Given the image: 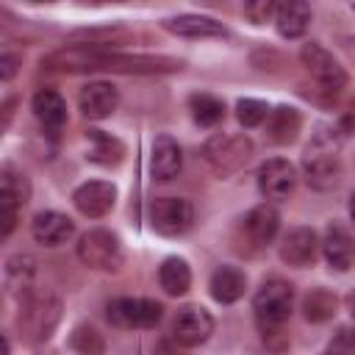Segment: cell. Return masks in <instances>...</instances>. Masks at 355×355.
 Returning a JSON list of instances; mask_svg holds the SVG:
<instances>
[{
  "label": "cell",
  "instance_id": "5b68a950",
  "mask_svg": "<svg viewBox=\"0 0 355 355\" xmlns=\"http://www.w3.org/2000/svg\"><path fill=\"white\" fill-rule=\"evenodd\" d=\"M78 258L89 269L100 272H119L125 263V250L116 233L105 227H92L78 239Z\"/></svg>",
  "mask_w": 355,
  "mask_h": 355
},
{
  "label": "cell",
  "instance_id": "7a4b0ae2",
  "mask_svg": "<svg viewBox=\"0 0 355 355\" xmlns=\"http://www.w3.org/2000/svg\"><path fill=\"white\" fill-rule=\"evenodd\" d=\"M61 322V300L58 294L47 288H31L19 300V313H17V327L19 336L31 344H39L50 338L55 324Z\"/></svg>",
  "mask_w": 355,
  "mask_h": 355
},
{
  "label": "cell",
  "instance_id": "9c48e42d",
  "mask_svg": "<svg viewBox=\"0 0 355 355\" xmlns=\"http://www.w3.org/2000/svg\"><path fill=\"white\" fill-rule=\"evenodd\" d=\"M153 227L161 236H183L194 225V208L183 197H158L150 208Z\"/></svg>",
  "mask_w": 355,
  "mask_h": 355
},
{
  "label": "cell",
  "instance_id": "d6a6232c",
  "mask_svg": "<svg viewBox=\"0 0 355 355\" xmlns=\"http://www.w3.org/2000/svg\"><path fill=\"white\" fill-rule=\"evenodd\" d=\"M277 11V3L272 0H252V3H244V17L252 22V25H263L266 19H272Z\"/></svg>",
  "mask_w": 355,
  "mask_h": 355
},
{
  "label": "cell",
  "instance_id": "7c38bea8",
  "mask_svg": "<svg viewBox=\"0 0 355 355\" xmlns=\"http://www.w3.org/2000/svg\"><path fill=\"white\" fill-rule=\"evenodd\" d=\"M319 250H322V241L311 227H291L280 241V261L294 269H305V266H313Z\"/></svg>",
  "mask_w": 355,
  "mask_h": 355
},
{
  "label": "cell",
  "instance_id": "f546056e",
  "mask_svg": "<svg viewBox=\"0 0 355 355\" xmlns=\"http://www.w3.org/2000/svg\"><path fill=\"white\" fill-rule=\"evenodd\" d=\"M89 139L97 144L94 150H92V161H97V164H116L122 155H125V147L116 141V139H111V136H105L103 130H89Z\"/></svg>",
  "mask_w": 355,
  "mask_h": 355
},
{
  "label": "cell",
  "instance_id": "d6986e66",
  "mask_svg": "<svg viewBox=\"0 0 355 355\" xmlns=\"http://www.w3.org/2000/svg\"><path fill=\"white\" fill-rule=\"evenodd\" d=\"M311 6L302 3V0H286V3H277V11H275V28L283 39H297L308 31L311 25Z\"/></svg>",
  "mask_w": 355,
  "mask_h": 355
},
{
  "label": "cell",
  "instance_id": "e575fe53",
  "mask_svg": "<svg viewBox=\"0 0 355 355\" xmlns=\"http://www.w3.org/2000/svg\"><path fill=\"white\" fill-rule=\"evenodd\" d=\"M349 219H352V222H355V194H352V197H349Z\"/></svg>",
  "mask_w": 355,
  "mask_h": 355
},
{
  "label": "cell",
  "instance_id": "1f68e13d",
  "mask_svg": "<svg viewBox=\"0 0 355 355\" xmlns=\"http://www.w3.org/2000/svg\"><path fill=\"white\" fill-rule=\"evenodd\" d=\"M324 355H355V327H338L327 341Z\"/></svg>",
  "mask_w": 355,
  "mask_h": 355
},
{
  "label": "cell",
  "instance_id": "4dcf8cb0",
  "mask_svg": "<svg viewBox=\"0 0 355 355\" xmlns=\"http://www.w3.org/2000/svg\"><path fill=\"white\" fill-rule=\"evenodd\" d=\"M236 116L244 128H258L269 119V105L263 100H255V97H241L236 103Z\"/></svg>",
  "mask_w": 355,
  "mask_h": 355
},
{
  "label": "cell",
  "instance_id": "9a60e30c",
  "mask_svg": "<svg viewBox=\"0 0 355 355\" xmlns=\"http://www.w3.org/2000/svg\"><path fill=\"white\" fill-rule=\"evenodd\" d=\"M78 105H80L86 119H105V116H111L116 111L119 92H116V86H111L105 80H94V83H86L80 89Z\"/></svg>",
  "mask_w": 355,
  "mask_h": 355
},
{
  "label": "cell",
  "instance_id": "603a6c76",
  "mask_svg": "<svg viewBox=\"0 0 355 355\" xmlns=\"http://www.w3.org/2000/svg\"><path fill=\"white\" fill-rule=\"evenodd\" d=\"M31 108H33V116L50 130H58L67 122V100L55 89H39L31 100Z\"/></svg>",
  "mask_w": 355,
  "mask_h": 355
},
{
  "label": "cell",
  "instance_id": "cb8c5ba5",
  "mask_svg": "<svg viewBox=\"0 0 355 355\" xmlns=\"http://www.w3.org/2000/svg\"><path fill=\"white\" fill-rule=\"evenodd\" d=\"M31 200V183L28 178L14 169V166H3L0 169V205H8V208H22L25 202Z\"/></svg>",
  "mask_w": 355,
  "mask_h": 355
},
{
  "label": "cell",
  "instance_id": "484cf974",
  "mask_svg": "<svg viewBox=\"0 0 355 355\" xmlns=\"http://www.w3.org/2000/svg\"><path fill=\"white\" fill-rule=\"evenodd\" d=\"M336 308H338V297L324 286H316L302 297V316L311 324H322V322L333 319Z\"/></svg>",
  "mask_w": 355,
  "mask_h": 355
},
{
  "label": "cell",
  "instance_id": "52a82bcc",
  "mask_svg": "<svg viewBox=\"0 0 355 355\" xmlns=\"http://www.w3.org/2000/svg\"><path fill=\"white\" fill-rule=\"evenodd\" d=\"M105 316L114 327H136L147 330L155 327L164 316V305L150 297H116L108 302Z\"/></svg>",
  "mask_w": 355,
  "mask_h": 355
},
{
  "label": "cell",
  "instance_id": "836d02e7",
  "mask_svg": "<svg viewBox=\"0 0 355 355\" xmlns=\"http://www.w3.org/2000/svg\"><path fill=\"white\" fill-rule=\"evenodd\" d=\"M17 55H11V53H3L0 55V78L3 80H11L14 78V72H17Z\"/></svg>",
  "mask_w": 355,
  "mask_h": 355
},
{
  "label": "cell",
  "instance_id": "8fae6325",
  "mask_svg": "<svg viewBox=\"0 0 355 355\" xmlns=\"http://www.w3.org/2000/svg\"><path fill=\"white\" fill-rule=\"evenodd\" d=\"M297 186V169L286 158H269L258 166V191L266 200H288Z\"/></svg>",
  "mask_w": 355,
  "mask_h": 355
},
{
  "label": "cell",
  "instance_id": "f1b7e54d",
  "mask_svg": "<svg viewBox=\"0 0 355 355\" xmlns=\"http://www.w3.org/2000/svg\"><path fill=\"white\" fill-rule=\"evenodd\" d=\"M69 347L78 355H105V338L94 324H78L69 336Z\"/></svg>",
  "mask_w": 355,
  "mask_h": 355
},
{
  "label": "cell",
  "instance_id": "8992f818",
  "mask_svg": "<svg viewBox=\"0 0 355 355\" xmlns=\"http://www.w3.org/2000/svg\"><path fill=\"white\" fill-rule=\"evenodd\" d=\"M202 155L208 161V166L219 175L227 178L233 172H239L250 155H252V141L247 133H214L205 144H202Z\"/></svg>",
  "mask_w": 355,
  "mask_h": 355
},
{
  "label": "cell",
  "instance_id": "8d00e7d4",
  "mask_svg": "<svg viewBox=\"0 0 355 355\" xmlns=\"http://www.w3.org/2000/svg\"><path fill=\"white\" fill-rule=\"evenodd\" d=\"M349 311H352V316H355V294L349 297Z\"/></svg>",
  "mask_w": 355,
  "mask_h": 355
},
{
  "label": "cell",
  "instance_id": "2e32d148",
  "mask_svg": "<svg viewBox=\"0 0 355 355\" xmlns=\"http://www.w3.org/2000/svg\"><path fill=\"white\" fill-rule=\"evenodd\" d=\"M322 255L324 261L330 263V269L336 272H347L355 261V244H352V236L341 227V225H327L324 236H322Z\"/></svg>",
  "mask_w": 355,
  "mask_h": 355
},
{
  "label": "cell",
  "instance_id": "ac0fdd59",
  "mask_svg": "<svg viewBox=\"0 0 355 355\" xmlns=\"http://www.w3.org/2000/svg\"><path fill=\"white\" fill-rule=\"evenodd\" d=\"M183 166L180 144L172 136H155L150 150V172L155 180H172Z\"/></svg>",
  "mask_w": 355,
  "mask_h": 355
},
{
  "label": "cell",
  "instance_id": "7402d4cb",
  "mask_svg": "<svg viewBox=\"0 0 355 355\" xmlns=\"http://www.w3.org/2000/svg\"><path fill=\"white\" fill-rule=\"evenodd\" d=\"M244 288H247V275L236 266H219L208 283V291L219 305H230V302L241 300Z\"/></svg>",
  "mask_w": 355,
  "mask_h": 355
},
{
  "label": "cell",
  "instance_id": "5bb4252c",
  "mask_svg": "<svg viewBox=\"0 0 355 355\" xmlns=\"http://www.w3.org/2000/svg\"><path fill=\"white\" fill-rule=\"evenodd\" d=\"M31 236L36 239V244L61 247L75 236V222L58 211H39L31 222Z\"/></svg>",
  "mask_w": 355,
  "mask_h": 355
},
{
  "label": "cell",
  "instance_id": "277c9868",
  "mask_svg": "<svg viewBox=\"0 0 355 355\" xmlns=\"http://www.w3.org/2000/svg\"><path fill=\"white\" fill-rule=\"evenodd\" d=\"M291 305H294V288L291 283L280 280V277H272L266 280L255 297H252V313H255V322H258V330L266 336H275L283 322L291 316Z\"/></svg>",
  "mask_w": 355,
  "mask_h": 355
},
{
  "label": "cell",
  "instance_id": "4fadbf2b",
  "mask_svg": "<svg viewBox=\"0 0 355 355\" xmlns=\"http://www.w3.org/2000/svg\"><path fill=\"white\" fill-rule=\"evenodd\" d=\"M114 202H116V186L108 180H89L72 191V205L89 219L105 216L114 208Z\"/></svg>",
  "mask_w": 355,
  "mask_h": 355
},
{
  "label": "cell",
  "instance_id": "44dd1931",
  "mask_svg": "<svg viewBox=\"0 0 355 355\" xmlns=\"http://www.w3.org/2000/svg\"><path fill=\"white\" fill-rule=\"evenodd\" d=\"M277 227H280V214L266 202L255 205L244 216V233H247L250 244H255V247H266L277 236Z\"/></svg>",
  "mask_w": 355,
  "mask_h": 355
},
{
  "label": "cell",
  "instance_id": "6da1fadb",
  "mask_svg": "<svg viewBox=\"0 0 355 355\" xmlns=\"http://www.w3.org/2000/svg\"><path fill=\"white\" fill-rule=\"evenodd\" d=\"M47 69H64V72H83V69H111V72H175L180 69V61L172 58H153V55H125L116 50H97L72 44L64 50L50 53L42 61Z\"/></svg>",
  "mask_w": 355,
  "mask_h": 355
},
{
  "label": "cell",
  "instance_id": "e0dca14e",
  "mask_svg": "<svg viewBox=\"0 0 355 355\" xmlns=\"http://www.w3.org/2000/svg\"><path fill=\"white\" fill-rule=\"evenodd\" d=\"M164 31L183 36V39H208V36H227L225 25L216 22L214 17H202V14H180V17H169L161 22Z\"/></svg>",
  "mask_w": 355,
  "mask_h": 355
},
{
  "label": "cell",
  "instance_id": "30bf717a",
  "mask_svg": "<svg viewBox=\"0 0 355 355\" xmlns=\"http://www.w3.org/2000/svg\"><path fill=\"white\" fill-rule=\"evenodd\" d=\"M214 333V316L202 305H183L172 322V338L180 347H200Z\"/></svg>",
  "mask_w": 355,
  "mask_h": 355
},
{
  "label": "cell",
  "instance_id": "4316f807",
  "mask_svg": "<svg viewBox=\"0 0 355 355\" xmlns=\"http://www.w3.org/2000/svg\"><path fill=\"white\" fill-rule=\"evenodd\" d=\"M33 275H36V261L31 255H11L6 261V288L17 291L25 297L33 288Z\"/></svg>",
  "mask_w": 355,
  "mask_h": 355
},
{
  "label": "cell",
  "instance_id": "d4e9b609",
  "mask_svg": "<svg viewBox=\"0 0 355 355\" xmlns=\"http://www.w3.org/2000/svg\"><path fill=\"white\" fill-rule=\"evenodd\" d=\"M158 283L172 297L186 294L189 286H191V269H189V263L183 258H178V255L164 258V263L158 266Z\"/></svg>",
  "mask_w": 355,
  "mask_h": 355
},
{
  "label": "cell",
  "instance_id": "ba28073f",
  "mask_svg": "<svg viewBox=\"0 0 355 355\" xmlns=\"http://www.w3.org/2000/svg\"><path fill=\"white\" fill-rule=\"evenodd\" d=\"M300 58H302V67L311 72V78H313L316 83H322L327 92H338V89L347 86V72H344V67H341L319 42L302 44Z\"/></svg>",
  "mask_w": 355,
  "mask_h": 355
},
{
  "label": "cell",
  "instance_id": "d590c367",
  "mask_svg": "<svg viewBox=\"0 0 355 355\" xmlns=\"http://www.w3.org/2000/svg\"><path fill=\"white\" fill-rule=\"evenodd\" d=\"M8 349H11V347H8V338L3 336V355H8Z\"/></svg>",
  "mask_w": 355,
  "mask_h": 355
},
{
  "label": "cell",
  "instance_id": "3957f363",
  "mask_svg": "<svg viewBox=\"0 0 355 355\" xmlns=\"http://www.w3.org/2000/svg\"><path fill=\"white\" fill-rule=\"evenodd\" d=\"M302 178L311 189L327 191L341 180V155L333 133H316L302 155Z\"/></svg>",
  "mask_w": 355,
  "mask_h": 355
},
{
  "label": "cell",
  "instance_id": "83f0119b",
  "mask_svg": "<svg viewBox=\"0 0 355 355\" xmlns=\"http://www.w3.org/2000/svg\"><path fill=\"white\" fill-rule=\"evenodd\" d=\"M189 111H191V119L200 125V128H214L222 122L225 116V103L214 94H205V92H197L189 97Z\"/></svg>",
  "mask_w": 355,
  "mask_h": 355
},
{
  "label": "cell",
  "instance_id": "ffe728a7",
  "mask_svg": "<svg viewBox=\"0 0 355 355\" xmlns=\"http://www.w3.org/2000/svg\"><path fill=\"white\" fill-rule=\"evenodd\" d=\"M300 128H302V114L294 105H277L269 111L266 139L272 144H291V141H297Z\"/></svg>",
  "mask_w": 355,
  "mask_h": 355
}]
</instances>
